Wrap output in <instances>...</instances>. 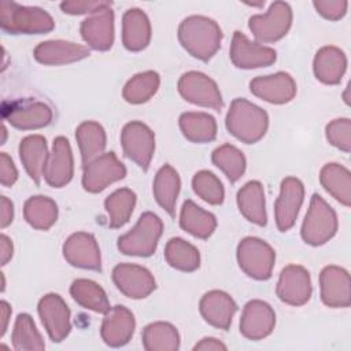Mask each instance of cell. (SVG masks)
<instances>
[{
	"label": "cell",
	"instance_id": "6da1fadb",
	"mask_svg": "<svg viewBox=\"0 0 351 351\" xmlns=\"http://www.w3.org/2000/svg\"><path fill=\"white\" fill-rule=\"evenodd\" d=\"M178 40L193 58L207 62L221 47L222 30L214 19L192 15L180 23Z\"/></svg>",
	"mask_w": 351,
	"mask_h": 351
},
{
	"label": "cell",
	"instance_id": "7a4b0ae2",
	"mask_svg": "<svg viewBox=\"0 0 351 351\" xmlns=\"http://www.w3.org/2000/svg\"><path fill=\"white\" fill-rule=\"evenodd\" d=\"M225 123L229 133L237 140L245 144H254L266 134L269 117L259 106L237 97L230 104Z\"/></svg>",
	"mask_w": 351,
	"mask_h": 351
},
{
	"label": "cell",
	"instance_id": "3957f363",
	"mask_svg": "<svg viewBox=\"0 0 351 351\" xmlns=\"http://www.w3.org/2000/svg\"><path fill=\"white\" fill-rule=\"evenodd\" d=\"M0 25L11 34H43L53 29L52 16L40 7L21 5L14 1L0 3Z\"/></svg>",
	"mask_w": 351,
	"mask_h": 351
},
{
	"label": "cell",
	"instance_id": "277c9868",
	"mask_svg": "<svg viewBox=\"0 0 351 351\" xmlns=\"http://www.w3.org/2000/svg\"><path fill=\"white\" fill-rule=\"evenodd\" d=\"M163 232L162 219L147 211L140 215L137 223L118 239V250L125 255L149 256L155 252Z\"/></svg>",
	"mask_w": 351,
	"mask_h": 351
},
{
	"label": "cell",
	"instance_id": "5b68a950",
	"mask_svg": "<svg viewBox=\"0 0 351 351\" xmlns=\"http://www.w3.org/2000/svg\"><path fill=\"white\" fill-rule=\"evenodd\" d=\"M337 232L335 210L317 193L311 196L307 214L302 225V239L310 245H322Z\"/></svg>",
	"mask_w": 351,
	"mask_h": 351
},
{
	"label": "cell",
	"instance_id": "8992f818",
	"mask_svg": "<svg viewBox=\"0 0 351 351\" xmlns=\"http://www.w3.org/2000/svg\"><path fill=\"white\" fill-rule=\"evenodd\" d=\"M237 262L248 277L265 281L271 277L276 252L265 240L245 237L237 245Z\"/></svg>",
	"mask_w": 351,
	"mask_h": 351
},
{
	"label": "cell",
	"instance_id": "52a82bcc",
	"mask_svg": "<svg viewBox=\"0 0 351 351\" xmlns=\"http://www.w3.org/2000/svg\"><path fill=\"white\" fill-rule=\"evenodd\" d=\"M292 25V10L285 1H274L265 14L254 15L248 27L259 43H276L281 40Z\"/></svg>",
	"mask_w": 351,
	"mask_h": 351
},
{
	"label": "cell",
	"instance_id": "ba28073f",
	"mask_svg": "<svg viewBox=\"0 0 351 351\" xmlns=\"http://www.w3.org/2000/svg\"><path fill=\"white\" fill-rule=\"evenodd\" d=\"M121 145L125 156L138 167L143 170L149 167L155 151V134L145 123L140 121L126 123L121 132Z\"/></svg>",
	"mask_w": 351,
	"mask_h": 351
},
{
	"label": "cell",
	"instance_id": "9c48e42d",
	"mask_svg": "<svg viewBox=\"0 0 351 351\" xmlns=\"http://www.w3.org/2000/svg\"><path fill=\"white\" fill-rule=\"evenodd\" d=\"M178 92L189 103L219 111L222 96L214 80L200 71H188L178 80Z\"/></svg>",
	"mask_w": 351,
	"mask_h": 351
},
{
	"label": "cell",
	"instance_id": "30bf717a",
	"mask_svg": "<svg viewBox=\"0 0 351 351\" xmlns=\"http://www.w3.org/2000/svg\"><path fill=\"white\" fill-rule=\"evenodd\" d=\"M125 176V165L114 152H106L84 166L82 186L90 193H97L108 185L122 180Z\"/></svg>",
	"mask_w": 351,
	"mask_h": 351
},
{
	"label": "cell",
	"instance_id": "8fae6325",
	"mask_svg": "<svg viewBox=\"0 0 351 351\" xmlns=\"http://www.w3.org/2000/svg\"><path fill=\"white\" fill-rule=\"evenodd\" d=\"M229 53L232 63L245 70L267 67L277 59V53L273 48L248 40L241 32H234Z\"/></svg>",
	"mask_w": 351,
	"mask_h": 351
},
{
	"label": "cell",
	"instance_id": "7c38bea8",
	"mask_svg": "<svg viewBox=\"0 0 351 351\" xmlns=\"http://www.w3.org/2000/svg\"><path fill=\"white\" fill-rule=\"evenodd\" d=\"M304 199V186L296 177H287L280 186V195L274 204L276 225L280 232L289 230L298 218Z\"/></svg>",
	"mask_w": 351,
	"mask_h": 351
},
{
	"label": "cell",
	"instance_id": "4fadbf2b",
	"mask_svg": "<svg viewBox=\"0 0 351 351\" xmlns=\"http://www.w3.org/2000/svg\"><path fill=\"white\" fill-rule=\"evenodd\" d=\"M41 322L52 341H62L71 329L70 310L66 302L58 293L43 296L37 306Z\"/></svg>",
	"mask_w": 351,
	"mask_h": 351
},
{
	"label": "cell",
	"instance_id": "5bb4252c",
	"mask_svg": "<svg viewBox=\"0 0 351 351\" xmlns=\"http://www.w3.org/2000/svg\"><path fill=\"white\" fill-rule=\"evenodd\" d=\"M310 273L299 265H288L282 269L276 293L278 299L291 306H303L311 298Z\"/></svg>",
	"mask_w": 351,
	"mask_h": 351
},
{
	"label": "cell",
	"instance_id": "9a60e30c",
	"mask_svg": "<svg viewBox=\"0 0 351 351\" xmlns=\"http://www.w3.org/2000/svg\"><path fill=\"white\" fill-rule=\"evenodd\" d=\"M112 281L117 288L130 299L147 298L156 288L149 270L134 263H119L112 270Z\"/></svg>",
	"mask_w": 351,
	"mask_h": 351
},
{
	"label": "cell",
	"instance_id": "2e32d148",
	"mask_svg": "<svg viewBox=\"0 0 351 351\" xmlns=\"http://www.w3.org/2000/svg\"><path fill=\"white\" fill-rule=\"evenodd\" d=\"M276 325V313L263 300H250L241 313L240 333L248 340H262L267 337Z\"/></svg>",
	"mask_w": 351,
	"mask_h": 351
},
{
	"label": "cell",
	"instance_id": "e0dca14e",
	"mask_svg": "<svg viewBox=\"0 0 351 351\" xmlns=\"http://www.w3.org/2000/svg\"><path fill=\"white\" fill-rule=\"evenodd\" d=\"M319 291L324 304L339 308L351 303V281L346 269L329 265L319 274Z\"/></svg>",
	"mask_w": 351,
	"mask_h": 351
},
{
	"label": "cell",
	"instance_id": "ac0fdd59",
	"mask_svg": "<svg viewBox=\"0 0 351 351\" xmlns=\"http://www.w3.org/2000/svg\"><path fill=\"white\" fill-rule=\"evenodd\" d=\"M250 90L252 95L267 103L285 104L295 97L296 82L291 74L278 71L251 80Z\"/></svg>",
	"mask_w": 351,
	"mask_h": 351
},
{
	"label": "cell",
	"instance_id": "d6986e66",
	"mask_svg": "<svg viewBox=\"0 0 351 351\" xmlns=\"http://www.w3.org/2000/svg\"><path fill=\"white\" fill-rule=\"evenodd\" d=\"M63 256L74 267L100 270L101 256L96 239L86 232H77L63 244Z\"/></svg>",
	"mask_w": 351,
	"mask_h": 351
},
{
	"label": "cell",
	"instance_id": "ffe728a7",
	"mask_svg": "<svg viewBox=\"0 0 351 351\" xmlns=\"http://www.w3.org/2000/svg\"><path fill=\"white\" fill-rule=\"evenodd\" d=\"M4 119L21 130H34L47 126L52 121V110L48 104L34 100H23L10 104L3 110Z\"/></svg>",
	"mask_w": 351,
	"mask_h": 351
},
{
	"label": "cell",
	"instance_id": "44dd1931",
	"mask_svg": "<svg viewBox=\"0 0 351 351\" xmlns=\"http://www.w3.org/2000/svg\"><path fill=\"white\" fill-rule=\"evenodd\" d=\"M73 173L74 160L70 143L66 137L58 136L53 140L52 151L48 155L43 177L48 185L53 188H62L71 181Z\"/></svg>",
	"mask_w": 351,
	"mask_h": 351
},
{
	"label": "cell",
	"instance_id": "7402d4cb",
	"mask_svg": "<svg viewBox=\"0 0 351 351\" xmlns=\"http://www.w3.org/2000/svg\"><path fill=\"white\" fill-rule=\"evenodd\" d=\"M84 41L96 51H107L114 43V12L111 5L103 7L82 21L80 27Z\"/></svg>",
	"mask_w": 351,
	"mask_h": 351
},
{
	"label": "cell",
	"instance_id": "603a6c76",
	"mask_svg": "<svg viewBox=\"0 0 351 351\" xmlns=\"http://www.w3.org/2000/svg\"><path fill=\"white\" fill-rule=\"evenodd\" d=\"M136 326L133 313L125 306L111 307L103 318L100 335L110 347H122L129 343Z\"/></svg>",
	"mask_w": 351,
	"mask_h": 351
},
{
	"label": "cell",
	"instance_id": "cb8c5ba5",
	"mask_svg": "<svg viewBox=\"0 0 351 351\" xmlns=\"http://www.w3.org/2000/svg\"><path fill=\"white\" fill-rule=\"evenodd\" d=\"M199 308L207 324L226 330L232 324L234 313L237 311V304L230 295L215 289L203 295L199 303Z\"/></svg>",
	"mask_w": 351,
	"mask_h": 351
},
{
	"label": "cell",
	"instance_id": "d4e9b609",
	"mask_svg": "<svg viewBox=\"0 0 351 351\" xmlns=\"http://www.w3.org/2000/svg\"><path fill=\"white\" fill-rule=\"evenodd\" d=\"M37 62L48 66H59L66 63L78 62L89 56V49L84 45L64 41V40H51L40 43L33 52Z\"/></svg>",
	"mask_w": 351,
	"mask_h": 351
},
{
	"label": "cell",
	"instance_id": "484cf974",
	"mask_svg": "<svg viewBox=\"0 0 351 351\" xmlns=\"http://www.w3.org/2000/svg\"><path fill=\"white\" fill-rule=\"evenodd\" d=\"M313 69L317 80L326 85H336L346 73L347 58L340 48L326 45L315 53Z\"/></svg>",
	"mask_w": 351,
	"mask_h": 351
},
{
	"label": "cell",
	"instance_id": "4316f807",
	"mask_svg": "<svg viewBox=\"0 0 351 351\" xmlns=\"http://www.w3.org/2000/svg\"><path fill=\"white\" fill-rule=\"evenodd\" d=\"M151 40V23L140 8H130L122 16V43L126 49L138 52Z\"/></svg>",
	"mask_w": 351,
	"mask_h": 351
},
{
	"label": "cell",
	"instance_id": "83f0119b",
	"mask_svg": "<svg viewBox=\"0 0 351 351\" xmlns=\"http://www.w3.org/2000/svg\"><path fill=\"white\" fill-rule=\"evenodd\" d=\"M47 141L40 134H30L19 144V158L29 177L40 185L44 176V167L48 159Z\"/></svg>",
	"mask_w": 351,
	"mask_h": 351
},
{
	"label": "cell",
	"instance_id": "f1b7e54d",
	"mask_svg": "<svg viewBox=\"0 0 351 351\" xmlns=\"http://www.w3.org/2000/svg\"><path fill=\"white\" fill-rule=\"evenodd\" d=\"M240 213L252 223L265 226L267 223L265 191L259 181H248L237 192Z\"/></svg>",
	"mask_w": 351,
	"mask_h": 351
},
{
	"label": "cell",
	"instance_id": "f546056e",
	"mask_svg": "<svg viewBox=\"0 0 351 351\" xmlns=\"http://www.w3.org/2000/svg\"><path fill=\"white\" fill-rule=\"evenodd\" d=\"M75 138L81 152L82 166L96 159L104 152L106 148V130L95 121H85L78 125L75 130Z\"/></svg>",
	"mask_w": 351,
	"mask_h": 351
},
{
	"label": "cell",
	"instance_id": "4dcf8cb0",
	"mask_svg": "<svg viewBox=\"0 0 351 351\" xmlns=\"http://www.w3.org/2000/svg\"><path fill=\"white\" fill-rule=\"evenodd\" d=\"M319 182L325 191L337 202L350 207L351 204V174L339 163H326L319 171Z\"/></svg>",
	"mask_w": 351,
	"mask_h": 351
},
{
	"label": "cell",
	"instance_id": "1f68e13d",
	"mask_svg": "<svg viewBox=\"0 0 351 351\" xmlns=\"http://www.w3.org/2000/svg\"><path fill=\"white\" fill-rule=\"evenodd\" d=\"M180 226L197 239H207L217 228L215 217L192 200H185L180 213Z\"/></svg>",
	"mask_w": 351,
	"mask_h": 351
},
{
	"label": "cell",
	"instance_id": "d6a6232c",
	"mask_svg": "<svg viewBox=\"0 0 351 351\" xmlns=\"http://www.w3.org/2000/svg\"><path fill=\"white\" fill-rule=\"evenodd\" d=\"M180 176L170 165H165L158 170L152 188L154 196L158 204L165 208L171 217L176 213V203L180 193Z\"/></svg>",
	"mask_w": 351,
	"mask_h": 351
},
{
	"label": "cell",
	"instance_id": "836d02e7",
	"mask_svg": "<svg viewBox=\"0 0 351 351\" xmlns=\"http://www.w3.org/2000/svg\"><path fill=\"white\" fill-rule=\"evenodd\" d=\"M70 295L84 308L106 314L111 306L104 289L95 281L78 278L70 287Z\"/></svg>",
	"mask_w": 351,
	"mask_h": 351
},
{
	"label": "cell",
	"instance_id": "e575fe53",
	"mask_svg": "<svg viewBox=\"0 0 351 351\" xmlns=\"http://www.w3.org/2000/svg\"><path fill=\"white\" fill-rule=\"evenodd\" d=\"M180 129L192 143H208L217 136V122L207 112H184L180 117Z\"/></svg>",
	"mask_w": 351,
	"mask_h": 351
},
{
	"label": "cell",
	"instance_id": "d590c367",
	"mask_svg": "<svg viewBox=\"0 0 351 351\" xmlns=\"http://www.w3.org/2000/svg\"><path fill=\"white\" fill-rule=\"evenodd\" d=\"M143 346L148 351H176L180 348V335L169 322H152L141 333Z\"/></svg>",
	"mask_w": 351,
	"mask_h": 351
},
{
	"label": "cell",
	"instance_id": "8d00e7d4",
	"mask_svg": "<svg viewBox=\"0 0 351 351\" xmlns=\"http://www.w3.org/2000/svg\"><path fill=\"white\" fill-rule=\"evenodd\" d=\"M26 222L37 230H48L58 218L56 203L47 196H32L23 207Z\"/></svg>",
	"mask_w": 351,
	"mask_h": 351
},
{
	"label": "cell",
	"instance_id": "74e56055",
	"mask_svg": "<svg viewBox=\"0 0 351 351\" xmlns=\"http://www.w3.org/2000/svg\"><path fill=\"white\" fill-rule=\"evenodd\" d=\"M166 262L181 271H193L200 266V254L195 245L181 237H173L165 248Z\"/></svg>",
	"mask_w": 351,
	"mask_h": 351
},
{
	"label": "cell",
	"instance_id": "f35d334b",
	"mask_svg": "<svg viewBox=\"0 0 351 351\" xmlns=\"http://www.w3.org/2000/svg\"><path fill=\"white\" fill-rule=\"evenodd\" d=\"M136 206V193L129 188L114 191L104 202V208L108 214V226L112 229L123 226Z\"/></svg>",
	"mask_w": 351,
	"mask_h": 351
},
{
	"label": "cell",
	"instance_id": "ab89813d",
	"mask_svg": "<svg viewBox=\"0 0 351 351\" xmlns=\"http://www.w3.org/2000/svg\"><path fill=\"white\" fill-rule=\"evenodd\" d=\"M160 77L156 71L148 70L132 77L123 86L122 96L128 103L141 104L148 101L159 89Z\"/></svg>",
	"mask_w": 351,
	"mask_h": 351
},
{
	"label": "cell",
	"instance_id": "60d3db41",
	"mask_svg": "<svg viewBox=\"0 0 351 351\" xmlns=\"http://www.w3.org/2000/svg\"><path fill=\"white\" fill-rule=\"evenodd\" d=\"M11 340L14 348L18 351H41L45 348V343L33 318L25 313L16 317Z\"/></svg>",
	"mask_w": 351,
	"mask_h": 351
},
{
	"label": "cell",
	"instance_id": "b9f144b4",
	"mask_svg": "<svg viewBox=\"0 0 351 351\" xmlns=\"http://www.w3.org/2000/svg\"><path fill=\"white\" fill-rule=\"evenodd\" d=\"M211 160L225 173L230 182H236L245 171V158L243 152L230 144H223L215 148Z\"/></svg>",
	"mask_w": 351,
	"mask_h": 351
},
{
	"label": "cell",
	"instance_id": "7bdbcfd3",
	"mask_svg": "<svg viewBox=\"0 0 351 351\" xmlns=\"http://www.w3.org/2000/svg\"><path fill=\"white\" fill-rule=\"evenodd\" d=\"M192 188L195 193L207 202L208 204H222L225 197V189L219 178L208 171V170H200L193 176L192 180Z\"/></svg>",
	"mask_w": 351,
	"mask_h": 351
},
{
	"label": "cell",
	"instance_id": "ee69618b",
	"mask_svg": "<svg viewBox=\"0 0 351 351\" xmlns=\"http://www.w3.org/2000/svg\"><path fill=\"white\" fill-rule=\"evenodd\" d=\"M325 134L333 147L347 154L351 151V121L348 118H337L329 122Z\"/></svg>",
	"mask_w": 351,
	"mask_h": 351
},
{
	"label": "cell",
	"instance_id": "f6af8a7d",
	"mask_svg": "<svg viewBox=\"0 0 351 351\" xmlns=\"http://www.w3.org/2000/svg\"><path fill=\"white\" fill-rule=\"evenodd\" d=\"M111 5V1L103 0H71L60 3V8L63 12L70 15H81V14H92L103 7Z\"/></svg>",
	"mask_w": 351,
	"mask_h": 351
},
{
	"label": "cell",
	"instance_id": "bcb514c9",
	"mask_svg": "<svg viewBox=\"0 0 351 351\" xmlns=\"http://www.w3.org/2000/svg\"><path fill=\"white\" fill-rule=\"evenodd\" d=\"M317 12L329 21H337L347 12L348 3L346 0H315L313 1Z\"/></svg>",
	"mask_w": 351,
	"mask_h": 351
},
{
	"label": "cell",
	"instance_id": "7dc6e473",
	"mask_svg": "<svg viewBox=\"0 0 351 351\" xmlns=\"http://www.w3.org/2000/svg\"><path fill=\"white\" fill-rule=\"evenodd\" d=\"M18 180V170L12 159L5 154H0V182L3 186H12Z\"/></svg>",
	"mask_w": 351,
	"mask_h": 351
},
{
	"label": "cell",
	"instance_id": "c3c4849f",
	"mask_svg": "<svg viewBox=\"0 0 351 351\" xmlns=\"http://www.w3.org/2000/svg\"><path fill=\"white\" fill-rule=\"evenodd\" d=\"M14 218V206L12 202L8 200L5 196H1L0 200V226L4 229L12 222Z\"/></svg>",
	"mask_w": 351,
	"mask_h": 351
},
{
	"label": "cell",
	"instance_id": "681fc988",
	"mask_svg": "<svg viewBox=\"0 0 351 351\" xmlns=\"http://www.w3.org/2000/svg\"><path fill=\"white\" fill-rule=\"evenodd\" d=\"M193 350L195 351H197V350H203V351H225L226 346L221 340H218L215 337H204L199 343L195 344Z\"/></svg>",
	"mask_w": 351,
	"mask_h": 351
},
{
	"label": "cell",
	"instance_id": "f907efd6",
	"mask_svg": "<svg viewBox=\"0 0 351 351\" xmlns=\"http://www.w3.org/2000/svg\"><path fill=\"white\" fill-rule=\"evenodd\" d=\"M12 252H14L12 241L5 234H1L0 236V261L3 266L7 265L8 261L12 258Z\"/></svg>",
	"mask_w": 351,
	"mask_h": 351
},
{
	"label": "cell",
	"instance_id": "816d5d0a",
	"mask_svg": "<svg viewBox=\"0 0 351 351\" xmlns=\"http://www.w3.org/2000/svg\"><path fill=\"white\" fill-rule=\"evenodd\" d=\"M10 317H11V307L5 300H1L0 302V336L1 337L7 330Z\"/></svg>",
	"mask_w": 351,
	"mask_h": 351
},
{
	"label": "cell",
	"instance_id": "f5cc1de1",
	"mask_svg": "<svg viewBox=\"0 0 351 351\" xmlns=\"http://www.w3.org/2000/svg\"><path fill=\"white\" fill-rule=\"evenodd\" d=\"M5 136H7V129H5V126H3V140H1V144H4Z\"/></svg>",
	"mask_w": 351,
	"mask_h": 351
}]
</instances>
